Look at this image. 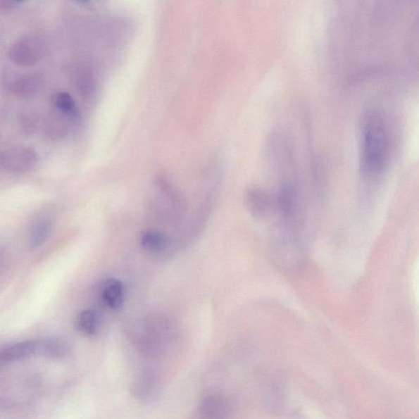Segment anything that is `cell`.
Masks as SVG:
<instances>
[{"mask_svg": "<svg viewBox=\"0 0 419 419\" xmlns=\"http://www.w3.org/2000/svg\"><path fill=\"white\" fill-rule=\"evenodd\" d=\"M389 137L384 120L375 113H368L361 129V160L366 174L377 175L385 168L390 154Z\"/></svg>", "mask_w": 419, "mask_h": 419, "instance_id": "6da1fadb", "label": "cell"}, {"mask_svg": "<svg viewBox=\"0 0 419 419\" xmlns=\"http://www.w3.org/2000/svg\"><path fill=\"white\" fill-rule=\"evenodd\" d=\"M38 155L32 148L17 146L2 151V168L8 173L23 174L28 173L37 165Z\"/></svg>", "mask_w": 419, "mask_h": 419, "instance_id": "7a4b0ae2", "label": "cell"}, {"mask_svg": "<svg viewBox=\"0 0 419 419\" xmlns=\"http://www.w3.org/2000/svg\"><path fill=\"white\" fill-rule=\"evenodd\" d=\"M42 54V44L37 39L25 38L13 45L10 50V58L21 67H30L40 58Z\"/></svg>", "mask_w": 419, "mask_h": 419, "instance_id": "3957f363", "label": "cell"}, {"mask_svg": "<svg viewBox=\"0 0 419 419\" xmlns=\"http://www.w3.org/2000/svg\"><path fill=\"white\" fill-rule=\"evenodd\" d=\"M37 356H39V340L23 341L3 348L0 360L4 363H12Z\"/></svg>", "mask_w": 419, "mask_h": 419, "instance_id": "277c9868", "label": "cell"}, {"mask_svg": "<svg viewBox=\"0 0 419 419\" xmlns=\"http://www.w3.org/2000/svg\"><path fill=\"white\" fill-rule=\"evenodd\" d=\"M125 290L123 282L117 279L106 280L101 290V299L112 311H118L123 306Z\"/></svg>", "mask_w": 419, "mask_h": 419, "instance_id": "5b68a950", "label": "cell"}, {"mask_svg": "<svg viewBox=\"0 0 419 419\" xmlns=\"http://www.w3.org/2000/svg\"><path fill=\"white\" fill-rule=\"evenodd\" d=\"M199 413L204 418H222L228 417L230 413V406L228 401L222 396H206L201 401L199 406Z\"/></svg>", "mask_w": 419, "mask_h": 419, "instance_id": "8992f818", "label": "cell"}, {"mask_svg": "<svg viewBox=\"0 0 419 419\" xmlns=\"http://www.w3.org/2000/svg\"><path fill=\"white\" fill-rule=\"evenodd\" d=\"M39 356L52 360H63L69 355L70 348L67 343L55 337H46L39 340Z\"/></svg>", "mask_w": 419, "mask_h": 419, "instance_id": "52a82bcc", "label": "cell"}, {"mask_svg": "<svg viewBox=\"0 0 419 419\" xmlns=\"http://www.w3.org/2000/svg\"><path fill=\"white\" fill-rule=\"evenodd\" d=\"M247 206L254 216H264L269 211L271 206V199L270 196L265 191L252 188L246 193Z\"/></svg>", "mask_w": 419, "mask_h": 419, "instance_id": "ba28073f", "label": "cell"}, {"mask_svg": "<svg viewBox=\"0 0 419 419\" xmlns=\"http://www.w3.org/2000/svg\"><path fill=\"white\" fill-rule=\"evenodd\" d=\"M52 231V221L44 217L34 222L30 230L29 242L32 249L42 246L48 240Z\"/></svg>", "mask_w": 419, "mask_h": 419, "instance_id": "9c48e42d", "label": "cell"}, {"mask_svg": "<svg viewBox=\"0 0 419 419\" xmlns=\"http://www.w3.org/2000/svg\"><path fill=\"white\" fill-rule=\"evenodd\" d=\"M100 316L97 311L85 310L80 313L75 321V326L80 333L85 336H94L98 332Z\"/></svg>", "mask_w": 419, "mask_h": 419, "instance_id": "30bf717a", "label": "cell"}, {"mask_svg": "<svg viewBox=\"0 0 419 419\" xmlns=\"http://www.w3.org/2000/svg\"><path fill=\"white\" fill-rule=\"evenodd\" d=\"M168 238L161 232L149 230L140 236V244L145 250L151 252L164 251L168 246Z\"/></svg>", "mask_w": 419, "mask_h": 419, "instance_id": "8fae6325", "label": "cell"}, {"mask_svg": "<svg viewBox=\"0 0 419 419\" xmlns=\"http://www.w3.org/2000/svg\"><path fill=\"white\" fill-rule=\"evenodd\" d=\"M55 108L60 114L65 118L75 120L78 118V109L74 99L67 92H60L55 96L54 99Z\"/></svg>", "mask_w": 419, "mask_h": 419, "instance_id": "7c38bea8", "label": "cell"}, {"mask_svg": "<svg viewBox=\"0 0 419 419\" xmlns=\"http://www.w3.org/2000/svg\"><path fill=\"white\" fill-rule=\"evenodd\" d=\"M42 84V80L35 75L19 78L12 85V91L19 96L32 95L37 92Z\"/></svg>", "mask_w": 419, "mask_h": 419, "instance_id": "4fadbf2b", "label": "cell"}, {"mask_svg": "<svg viewBox=\"0 0 419 419\" xmlns=\"http://www.w3.org/2000/svg\"><path fill=\"white\" fill-rule=\"evenodd\" d=\"M79 1L83 2V3H87L89 1V0H79Z\"/></svg>", "mask_w": 419, "mask_h": 419, "instance_id": "5bb4252c", "label": "cell"}, {"mask_svg": "<svg viewBox=\"0 0 419 419\" xmlns=\"http://www.w3.org/2000/svg\"><path fill=\"white\" fill-rule=\"evenodd\" d=\"M17 1H24V0H17Z\"/></svg>", "mask_w": 419, "mask_h": 419, "instance_id": "9a60e30c", "label": "cell"}]
</instances>
